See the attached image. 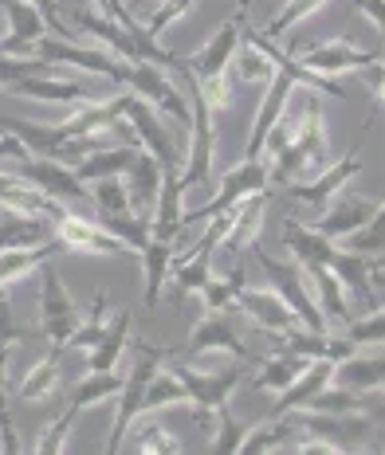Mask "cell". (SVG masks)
Instances as JSON below:
<instances>
[{"label": "cell", "mask_w": 385, "mask_h": 455, "mask_svg": "<svg viewBox=\"0 0 385 455\" xmlns=\"http://www.w3.org/2000/svg\"><path fill=\"white\" fill-rule=\"evenodd\" d=\"M299 63H307L311 71L318 75H346V71H365L373 68V63H381L378 52H362V47H354L350 40H342V36H334V40L326 44H315L307 47L303 55H299Z\"/></svg>", "instance_id": "cell-16"}, {"label": "cell", "mask_w": 385, "mask_h": 455, "mask_svg": "<svg viewBox=\"0 0 385 455\" xmlns=\"http://www.w3.org/2000/svg\"><path fill=\"white\" fill-rule=\"evenodd\" d=\"M122 4H138V0H122Z\"/></svg>", "instance_id": "cell-57"}, {"label": "cell", "mask_w": 385, "mask_h": 455, "mask_svg": "<svg viewBox=\"0 0 385 455\" xmlns=\"http://www.w3.org/2000/svg\"><path fill=\"white\" fill-rule=\"evenodd\" d=\"M307 362H311V357L291 354V349H279L276 357L260 362V373L252 377V388H268V393H279V388H287L299 373H303Z\"/></svg>", "instance_id": "cell-37"}, {"label": "cell", "mask_w": 385, "mask_h": 455, "mask_svg": "<svg viewBox=\"0 0 385 455\" xmlns=\"http://www.w3.org/2000/svg\"><path fill=\"white\" fill-rule=\"evenodd\" d=\"M299 424L291 420V416H268L264 424H256V428H248L244 435L240 451L244 455H264V451H284L287 448V435L295 432Z\"/></svg>", "instance_id": "cell-39"}, {"label": "cell", "mask_w": 385, "mask_h": 455, "mask_svg": "<svg viewBox=\"0 0 385 455\" xmlns=\"http://www.w3.org/2000/svg\"><path fill=\"white\" fill-rule=\"evenodd\" d=\"M146 267V307H157V299H162V287L169 279V263H173V243L169 240H154L149 235V243L142 248V259H138Z\"/></svg>", "instance_id": "cell-38"}, {"label": "cell", "mask_w": 385, "mask_h": 455, "mask_svg": "<svg viewBox=\"0 0 385 455\" xmlns=\"http://www.w3.org/2000/svg\"><path fill=\"white\" fill-rule=\"evenodd\" d=\"M271 181L276 185H299L318 177L331 165V138H326V118H323V99L311 91L303 99L299 114V130L279 154H271Z\"/></svg>", "instance_id": "cell-1"}, {"label": "cell", "mask_w": 385, "mask_h": 455, "mask_svg": "<svg viewBox=\"0 0 385 455\" xmlns=\"http://www.w3.org/2000/svg\"><path fill=\"white\" fill-rule=\"evenodd\" d=\"M60 251H68L60 235H52V240H44V243H24V248H4L0 251V291H8L12 283H20L24 275L40 271V263L55 259Z\"/></svg>", "instance_id": "cell-29"}, {"label": "cell", "mask_w": 385, "mask_h": 455, "mask_svg": "<svg viewBox=\"0 0 385 455\" xmlns=\"http://www.w3.org/2000/svg\"><path fill=\"white\" fill-rule=\"evenodd\" d=\"M346 251L370 255V259H381L385 255V204H378V212L365 220L358 232L346 235Z\"/></svg>", "instance_id": "cell-43"}, {"label": "cell", "mask_w": 385, "mask_h": 455, "mask_svg": "<svg viewBox=\"0 0 385 455\" xmlns=\"http://www.w3.org/2000/svg\"><path fill=\"white\" fill-rule=\"evenodd\" d=\"M279 240H284V248L295 255L299 267H311V263H326V267H331L334 255H338V248H334L331 235H323L318 228L303 224V220H295V216H284Z\"/></svg>", "instance_id": "cell-24"}, {"label": "cell", "mask_w": 385, "mask_h": 455, "mask_svg": "<svg viewBox=\"0 0 385 455\" xmlns=\"http://www.w3.org/2000/svg\"><path fill=\"white\" fill-rule=\"evenodd\" d=\"M213 349H224V354H232L237 362H256V354H252L248 346L240 341V330H237V307L229 310H209L201 322H197V330L185 341L181 357H201V354H213ZM260 365V362H256Z\"/></svg>", "instance_id": "cell-13"}, {"label": "cell", "mask_w": 385, "mask_h": 455, "mask_svg": "<svg viewBox=\"0 0 385 455\" xmlns=\"http://www.w3.org/2000/svg\"><path fill=\"white\" fill-rule=\"evenodd\" d=\"M331 271L338 275V283H342L346 295L358 299L362 310H373V307H378V299H373V259H370V255H358V251L338 248Z\"/></svg>", "instance_id": "cell-32"}, {"label": "cell", "mask_w": 385, "mask_h": 455, "mask_svg": "<svg viewBox=\"0 0 385 455\" xmlns=\"http://www.w3.org/2000/svg\"><path fill=\"white\" fill-rule=\"evenodd\" d=\"M44 68H52V63L40 60V55H4L0 52V91L12 87V83H20L24 75L44 71Z\"/></svg>", "instance_id": "cell-49"}, {"label": "cell", "mask_w": 385, "mask_h": 455, "mask_svg": "<svg viewBox=\"0 0 385 455\" xmlns=\"http://www.w3.org/2000/svg\"><path fill=\"white\" fill-rule=\"evenodd\" d=\"M4 94H12V99L55 102V107H75V102L87 99V91H83L79 79H68V75H60L55 68H44V71H36V75H24L20 83L4 87Z\"/></svg>", "instance_id": "cell-19"}, {"label": "cell", "mask_w": 385, "mask_h": 455, "mask_svg": "<svg viewBox=\"0 0 385 455\" xmlns=\"http://www.w3.org/2000/svg\"><path fill=\"white\" fill-rule=\"evenodd\" d=\"M381 271H385V255H381Z\"/></svg>", "instance_id": "cell-58"}, {"label": "cell", "mask_w": 385, "mask_h": 455, "mask_svg": "<svg viewBox=\"0 0 385 455\" xmlns=\"http://www.w3.org/2000/svg\"><path fill=\"white\" fill-rule=\"evenodd\" d=\"M118 388H122V377L118 373H95V369H87V377H83V381L71 388L68 412L44 428V435L36 440V451H40V455H60L63 448H68V432H71V424L83 416V409H91V404L118 396Z\"/></svg>", "instance_id": "cell-7"}, {"label": "cell", "mask_w": 385, "mask_h": 455, "mask_svg": "<svg viewBox=\"0 0 385 455\" xmlns=\"http://www.w3.org/2000/svg\"><path fill=\"white\" fill-rule=\"evenodd\" d=\"M83 322V310L75 307L71 291L63 287L60 271L40 263V330L48 341L68 346V338L75 334V326Z\"/></svg>", "instance_id": "cell-12"}, {"label": "cell", "mask_w": 385, "mask_h": 455, "mask_svg": "<svg viewBox=\"0 0 385 455\" xmlns=\"http://www.w3.org/2000/svg\"><path fill=\"white\" fill-rule=\"evenodd\" d=\"M193 8V0H162V4L154 8V12H149V20H146V32L154 36L157 44H162V36H165V28L169 24H177L181 20L185 12H189Z\"/></svg>", "instance_id": "cell-51"}, {"label": "cell", "mask_w": 385, "mask_h": 455, "mask_svg": "<svg viewBox=\"0 0 385 455\" xmlns=\"http://www.w3.org/2000/svg\"><path fill=\"white\" fill-rule=\"evenodd\" d=\"M291 91H295V83L287 79L284 71H276L268 79V91H264V102H260L256 110V122H252V134L244 141V157H264V141L271 134V126L279 122V114L291 102Z\"/></svg>", "instance_id": "cell-23"}, {"label": "cell", "mask_w": 385, "mask_h": 455, "mask_svg": "<svg viewBox=\"0 0 385 455\" xmlns=\"http://www.w3.org/2000/svg\"><path fill=\"white\" fill-rule=\"evenodd\" d=\"M307 412H370V401H365V393H354V388L326 385L307 401Z\"/></svg>", "instance_id": "cell-42"}, {"label": "cell", "mask_w": 385, "mask_h": 455, "mask_svg": "<svg viewBox=\"0 0 385 455\" xmlns=\"http://www.w3.org/2000/svg\"><path fill=\"white\" fill-rule=\"evenodd\" d=\"M331 377H334V362H331V357H311L303 373H299L287 388H279V393H276V404H271L268 416H287V412L307 409V401H311L318 388L331 385Z\"/></svg>", "instance_id": "cell-26"}, {"label": "cell", "mask_w": 385, "mask_h": 455, "mask_svg": "<svg viewBox=\"0 0 385 455\" xmlns=\"http://www.w3.org/2000/svg\"><path fill=\"white\" fill-rule=\"evenodd\" d=\"M354 4L362 8L365 16H370V24L381 32V40H385V0H354Z\"/></svg>", "instance_id": "cell-53"}, {"label": "cell", "mask_w": 385, "mask_h": 455, "mask_svg": "<svg viewBox=\"0 0 385 455\" xmlns=\"http://www.w3.org/2000/svg\"><path fill=\"white\" fill-rule=\"evenodd\" d=\"M358 173H362V157H358V146H354L350 157L331 161V165H326L318 177H311V181H299V185H287V188H291V196H295V201H303L311 208H326V201H331L334 193H342V188L350 185Z\"/></svg>", "instance_id": "cell-22"}, {"label": "cell", "mask_w": 385, "mask_h": 455, "mask_svg": "<svg viewBox=\"0 0 385 455\" xmlns=\"http://www.w3.org/2000/svg\"><path fill=\"white\" fill-rule=\"evenodd\" d=\"M295 451H299V455H342V451H338L331 440H318V435H315V440L295 443Z\"/></svg>", "instance_id": "cell-54"}, {"label": "cell", "mask_w": 385, "mask_h": 455, "mask_svg": "<svg viewBox=\"0 0 385 455\" xmlns=\"http://www.w3.org/2000/svg\"><path fill=\"white\" fill-rule=\"evenodd\" d=\"M268 185H271V161L268 157H244L240 165H232L229 173H224L221 188L209 196V201L181 216V232L189 224H201V220H213V216L229 212L237 201H244V196H252V193H264Z\"/></svg>", "instance_id": "cell-6"}, {"label": "cell", "mask_w": 385, "mask_h": 455, "mask_svg": "<svg viewBox=\"0 0 385 455\" xmlns=\"http://www.w3.org/2000/svg\"><path fill=\"white\" fill-rule=\"evenodd\" d=\"M318 232L331 235V240H346L350 232H358V228L370 220L373 212H378V201H370V196H358L350 193V188H342V193H334L326 208H318Z\"/></svg>", "instance_id": "cell-18"}, {"label": "cell", "mask_w": 385, "mask_h": 455, "mask_svg": "<svg viewBox=\"0 0 385 455\" xmlns=\"http://www.w3.org/2000/svg\"><path fill=\"white\" fill-rule=\"evenodd\" d=\"M177 373V381L189 393V404L197 409V424H209L213 412L221 409L224 401H232V393L244 385V369L229 365V369H189L185 362L169 365Z\"/></svg>", "instance_id": "cell-10"}, {"label": "cell", "mask_w": 385, "mask_h": 455, "mask_svg": "<svg viewBox=\"0 0 385 455\" xmlns=\"http://www.w3.org/2000/svg\"><path fill=\"white\" fill-rule=\"evenodd\" d=\"M8 354H12V346H0V451L4 455H16L20 451V440H16V424L12 416H8Z\"/></svg>", "instance_id": "cell-46"}, {"label": "cell", "mask_w": 385, "mask_h": 455, "mask_svg": "<svg viewBox=\"0 0 385 455\" xmlns=\"http://www.w3.org/2000/svg\"><path fill=\"white\" fill-rule=\"evenodd\" d=\"M118 107H122V118L130 122V130L138 134V146L149 149L162 169H177V173H181V165H185V141L169 134L165 114H157L146 99H138L134 91L118 94Z\"/></svg>", "instance_id": "cell-4"}, {"label": "cell", "mask_w": 385, "mask_h": 455, "mask_svg": "<svg viewBox=\"0 0 385 455\" xmlns=\"http://www.w3.org/2000/svg\"><path fill=\"white\" fill-rule=\"evenodd\" d=\"M32 55L48 60L52 68H63V63H71V68H79V71L102 75V79H110L115 87H126V79H130V63L126 60L110 55L107 47H79V44H71L68 36H52L48 32L40 44H36Z\"/></svg>", "instance_id": "cell-9"}, {"label": "cell", "mask_w": 385, "mask_h": 455, "mask_svg": "<svg viewBox=\"0 0 385 455\" xmlns=\"http://www.w3.org/2000/svg\"><path fill=\"white\" fill-rule=\"evenodd\" d=\"M213 416H217V440L209 443V451H213V455H232V451H240L244 435H248V424H240L237 416H232V401H224Z\"/></svg>", "instance_id": "cell-45"}, {"label": "cell", "mask_w": 385, "mask_h": 455, "mask_svg": "<svg viewBox=\"0 0 385 455\" xmlns=\"http://www.w3.org/2000/svg\"><path fill=\"white\" fill-rule=\"evenodd\" d=\"M237 310H244V318H252V326H260L264 334H287L291 326H299L295 310L279 299V291H252L248 283L240 287L237 295Z\"/></svg>", "instance_id": "cell-21"}, {"label": "cell", "mask_w": 385, "mask_h": 455, "mask_svg": "<svg viewBox=\"0 0 385 455\" xmlns=\"http://www.w3.org/2000/svg\"><path fill=\"white\" fill-rule=\"evenodd\" d=\"M252 44L260 47V52L271 60V68L276 71H284L295 87H307V91H315V94H331V99H346V87H338V83L331 79V75H318V71H311L307 63H299V55H291V52H284L276 40H268L264 32H244Z\"/></svg>", "instance_id": "cell-17"}, {"label": "cell", "mask_w": 385, "mask_h": 455, "mask_svg": "<svg viewBox=\"0 0 385 455\" xmlns=\"http://www.w3.org/2000/svg\"><path fill=\"white\" fill-rule=\"evenodd\" d=\"M252 255L260 259V267H264V275L271 279V287L279 291V299H284L287 307L295 310L299 326L326 334V318H323V310H318V302H315V295H311V283H307L303 267H299V263L276 259V255H268L264 248H260V243H252Z\"/></svg>", "instance_id": "cell-8"}, {"label": "cell", "mask_w": 385, "mask_h": 455, "mask_svg": "<svg viewBox=\"0 0 385 455\" xmlns=\"http://www.w3.org/2000/svg\"><path fill=\"white\" fill-rule=\"evenodd\" d=\"M232 71H237L240 83H268L271 75H276V68H271V60L264 52H260L256 44L248 40V36L240 32V47L237 55H232Z\"/></svg>", "instance_id": "cell-41"}, {"label": "cell", "mask_w": 385, "mask_h": 455, "mask_svg": "<svg viewBox=\"0 0 385 455\" xmlns=\"http://www.w3.org/2000/svg\"><path fill=\"white\" fill-rule=\"evenodd\" d=\"M240 32H244V12H237L229 24H221V32L209 36V44H201L185 60V71L197 79L213 118H221L232 102V55L240 47Z\"/></svg>", "instance_id": "cell-2"}, {"label": "cell", "mask_w": 385, "mask_h": 455, "mask_svg": "<svg viewBox=\"0 0 385 455\" xmlns=\"http://www.w3.org/2000/svg\"><path fill=\"white\" fill-rule=\"evenodd\" d=\"M91 4H95V12L115 16V20H122V16H126V4H122V0H91Z\"/></svg>", "instance_id": "cell-55"}, {"label": "cell", "mask_w": 385, "mask_h": 455, "mask_svg": "<svg viewBox=\"0 0 385 455\" xmlns=\"http://www.w3.org/2000/svg\"><path fill=\"white\" fill-rule=\"evenodd\" d=\"M381 388H385V385H381Z\"/></svg>", "instance_id": "cell-59"}, {"label": "cell", "mask_w": 385, "mask_h": 455, "mask_svg": "<svg viewBox=\"0 0 385 455\" xmlns=\"http://www.w3.org/2000/svg\"><path fill=\"white\" fill-rule=\"evenodd\" d=\"M264 208H268V188L232 204V224H229V232H224L221 248L229 255H240L244 248H252V243H256L260 224H264Z\"/></svg>", "instance_id": "cell-30"}, {"label": "cell", "mask_w": 385, "mask_h": 455, "mask_svg": "<svg viewBox=\"0 0 385 455\" xmlns=\"http://www.w3.org/2000/svg\"><path fill=\"white\" fill-rule=\"evenodd\" d=\"M126 201L130 208H134V216H142V220H149L154 216V204H157V193H162V165H157V157L149 154V149H138L134 165L126 169Z\"/></svg>", "instance_id": "cell-25"}, {"label": "cell", "mask_w": 385, "mask_h": 455, "mask_svg": "<svg viewBox=\"0 0 385 455\" xmlns=\"http://www.w3.org/2000/svg\"><path fill=\"white\" fill-rule=\"evenodd\" d=\"M323 4H326V0H287V4L279 8V12L271 16L264 28H260V32H264L268 40H284V32H291L295 24H303L307 16H315Z\"/></svg>", "instance_id": "cell-44"}, {"label": "cell", "mask_w": 385, "mask_h": 455, "mask_svg": "<svg viewBox=\"0 0 385 455\" xmlns=\"http://www.w3.org/2000/svg\"><path fill=\"white\" fill-rule=\"evenodd\" d=\"M331 385L354 388V393H373V388H381L385 385V346H373L370 354H358V349H354L350 357L334 362Z\"/></svg>", "instance_id": "cell-27"}, {"label": "cell", "mask_w": 385, "mask_h": 455, "mask_svg": "<svg viewBox=\"0 0 385 455\" xmlns=\"http://www.w3.org/2000/svg\"><path fill=\"white\" fill-rule=\"evenodd\" d=\"M107 330V295H99L95 299V307H91V315L75 326V334L68 338V346H75V349H91L99 341V334Z\"/></svg>", "instance_id": "cell-47"}, {"label": "cell", "mask_w": 385, "mask_h": 455, "mask_svg": "<svg viewBox=\"0 0 385 455\" xmlns=\"http://www.w3.org/2000/svg\"><path fill=\"white\" fill-rule=\"evenodd\" d=\"M130 326H134V315L118 310V315L107 322V330L99 334V341L87 349V369H95V373H115L122 354L130 349Z\"/></svg>", "instance_id": "cell-31"}, {"label": "cell", "mask_w": 385, "mask_h": 455, "mask_svg": "<svg viewBox=\"0 0 385 455\" xmlns=\"http://www.w3.org/2000/svg\"><path fill=\"white\" fill-rule=\"evenodd\" d=\"M173 404H189V393H185V385L177 381L173 369L157 365V373L149 377L146 396H142V416L146 412H157V409H173Z\"/></svg>", "instance_id": "cell-40"}, {"label": "cell", "mask_w": 385, "mask_h": 455, "mask_svg": "<svg viewBox=\"0 0 385 455\" xmlns=\"http://www.w3.org/2000/svg\"><path fill=\"white\" fill-rule=\"evenodd\" d=\"M0 8H4L8 16V32L4 40H0V52L4 55H32L36 44L48 36V24H44V16L32 8V0H0Z\"/></svg>", "instance_id": "cell-20"}, {"label": "cell", "mask_w": 385, "mask_h": 455, "mask_svg": "<svg viewBox=\"0 0 385 455\" xmlns=\"http://www.w3.org/2000/svg\"><path fill=\"white\" fill-rule=\"evenodd\" d=\"M52 235H55V220H48V216H28V212L0 208V251L24 248V243H44Z\"/></svg>", "instance_id": "cell-35"}, {"label": "cell", "mask_w": 385, "mask_h": 455, "mask_svg": "<svg viewBox=\"0 0 385 455\" xmlns=\"http://www.w3.org/2000/svg\"><path fill=\"white\" fill-rule=\"evenodd\" d=\"M32 8L44 16V24H48L52 36H68V28L60 20V0H32Z\"/></svg>", "instance_id": "cell-52"}, {"label": "cell", "mask_w": 385, "mask_h": 455, "mask_svg": "<svg viewBox=\"0 0 385 455\" xmlns=\"http://www.w3.org/2000/svg\"><path fill=\"white\" fill-rule=\"evenodd\" d=\"M130 448L142 451V455H181L185 451L181 443L162 428V424H142V440H134Z\"/></svg>", "instance_id": "cell-50"}, {"label": "cell", "mask_w": 385, "mask_h": 455, "mask_svg": "<svg viewBox=\"0 0 385 455\" xmlns=\"http://www.w3.org/2000/svg\"><path fill=\"white\" fill-rule=\"evenodd\" d=\"M303 275H307V283H311L323 318L326 322H342L346 326V322L354 318V310H350V295H346L342 283H338V275L326 267V263H311V267H303Z\"/></svg>", "instance_id": "cell-33"}, {"label": "cell", "mask_w": 385, "mask_h": 455, "mask_svg": "<svg viewBox=\"0 0 385 455\" xmlns=\"http://www.w3.org/2000/svg\"><path fill=\"white\" fill-rule=\"evenodd\" d=\"M138 149L142 146H107V149H95V154H87L75 165V177H79L83 185H91V181H102V177H122L130 165H134V157H138Z\"/></svg>", "instance_id": "cell-36"}, {"label": "cell", "mask_w": 385, "mask_h": 455, "mask_svg": "<svg viewBox=\"0 0 385 455\" xmlns=\"http://www.w3.org/2000/svg\"><path fill=\"white\" fill-rule=\"evenodd\" d=\"M346 338L354 346H385V310H370L365 318L346 322Z\"/></svg>", "instance_id": "cell-48"}, {"label": "cell", "mask_w": 385, "mask_h": 455, "mask_svg": "<svg viewBox=\"0 0 385 455\" xmlns=\"http://www.w3.org/2000/svg\"><path fill=\"white\" fill-rule=\"evenodd\" d=\"M0 208L8 212H28V216H48V220H60L68 208L60 201H52L48 193H40L32 181H24L20 173H0Z\"/></svg>", "instance_id": "cell-28"}, {"label": "cell", "mask_w": 385, "mask_h": 455, "mask_svg": "<svg viewBox=\"0 0 385 455\" xmlns=\"http://www.w3.org/2000/svg\"><path fill=\"white\" fill-rule=\"evenodd\" d=\"M248 4L252 0H237V12H248Z\"/></svg>", "instance_id": "cell-56"}, {"label": "cell", "mask_w": 385, "mask_h": 455, "mask_svg": "<svg viewBox=\"0 0 385 455\" xmlns=\"http://www.w3.org/2000/svg\"><path fill=\"white\" fill-rule=\"evenodd\" d=\"M126 91H134L138 99H146L149 107H154L157 114H165V118L173 122V126L181 130L185 138H189V122H193L189 94H185L173 79H169V71H165V68H157V63H149V60L130 63Z\"/></svg>", "instance_id": "cell-5"}, {"label": "cell", "mask_w": 385, "mask_h": 455, "mask_svg": "<svg viewBox=\"0 0 385 455\" xmlns=\"http://www.w3.org/2000/svg\"><path fill=\"white\" fill-rule=\"evenodd\" d=\"M130 349H134V365H130V373L122 377V388H118L115 424H110V435H107V455H118L122 451L130 424L142 416V396H146L149 377H154L157 365L169 357L165 349H154V346H146V341H130Z\"/></svg>", "instance_id": "cell-3"}, {"label": "cell", "mask_w": 385, "mask_h": 455, "mask_svg": "<svg viewBox=\"0 0 385 455\" xmlns=\"http://www.w3.org/2000/svg\"><path fill=\"white\" fill-rule=\"evenodd\" d=\"M16 173H20L24 181H32L40 193H48L52 201H60V204H68V201L91 204V188L75 177L71 165H60V161H52V157H24Z\"/></svg>", "instance_id": "cell-15"}, {"label": "cell", "mask_w": 385, "mask_h": 455, "mask_svg": "<svg viewBox=\"0 0 385 455\" xmlns=\"http://www.w3.org/2000/svg\"><path fill=\"white\" fill-rule=\"evenodd\" d=\"M299 424V432L318 435V440H331L338 451H365V435L378 428L373 412H287Z\"/></svg>", "instance_id": "cell-11"}, {"label": "cell", "mask_w": 385, "mask_h": 455, "mask_svg": "<svg viewBox=\"0 0 385 455\" xmlns=\"http://www.w3.org/2000/svg\"><path fill=\"white\" fill-rule=\"evenodd\" d=\"M63 381V346L52 341V354H44L40 362L28 369V377L20 381V401L24 404H44L55 396V388Z\"/></svg>", "instance_id": "cell-34"}, {"label": "cell", "mask_w": 385, "mask_h": 455, "mask_svg": "<svg viewBox=\"0 0 385 455\" xmlns=\"http://www.w3.org/2000/svg\"><path fill=\"white\" fill-rule=\"evenodd\" d=\"M55 235L63 240V248L68 251H83V255H126V259H142L134 248H130L126 240H118L115 232H107L99 220H87V216L79 212H63L60 220H55Z\"/></svg>", "instance_id": "cell-14"}]
</instances>
